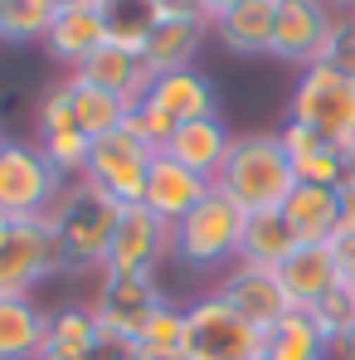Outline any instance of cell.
<instances>
[{
	"mask_svg": "<svg viewBox=\"0 0 355 360\" xmlns=\"http://www.w3.org/2000/svg\"><path fill=\"white\" fill-rule=\"evenodd\" d=\"M306 316H311V326L321 331V341H326L331 351H341V341L355 331V292L341 283V288H331L316 307H306Z\"/></svg>",
	"mask_w": 355,
	"mask_h": 360,
	"instance_id": "cell-26",
	"label": "cell"
},
{
	"mask_svg": "<svg viewBox=\"0 0 355 360\" xmlns=\"http://www.w3.org/2000/svg\"><path fill=\"white\" fill-rule=\"evenodd\" d=\"M200 39H205V20H161L146 39L141 63L151 68V78L176 73V68H195L190 59L200 54Z\"/></svg>",
	"mask_w": 355,
	"mask_h": 360,
	"instance_id": "cell-22",
	"label": "cell"
},
{
	"mask_svg": "<svg viewBox=\"0 0 355 360\" xmlns=\"http://www.w3.org/2000/svg\"><path fill=\"white\" fill-rule=\"evenodd\" d=\"M351 20H355V15H351Z\"/></svg>",
	"mask_w": 355,
	"mask_h": 360,
	"instance_id": "cell-50",
	"label": "cell"
},
{
	"mask_svg": "<svg viewBox=\"0 0 355 360\" xmlns=\"http://www.w3.org/2000/svg\"><path fill=\"white\" fill-rule=\"evenodd\" d=\"M54 273H68L54 210H44L34 219H15V234L0 248V297H30L34 283H44Z\"/></svg>",
	"mask_w": 355,
	"mask_h": 360,
	"instance_id": "cell-4",
	"label": "cell"
},
{
	"mask_svg": "<svg viewBox=\"0 0 355 360\" xmlns=\"http://www.w3.org/2000/svg\"><path fill=\"white\" fill-rule=\"evenodd\" d=\"M292 171H297V185H331V190H341V180H346V161H341L336 146H316L311 156L292 161Z\"/></svg>",
	"mask_w": 355,
	"mask_h": 360,
	"instance_id": "cell-31",
	"label": "cell"
},
{
	"mask_svg": "<svg viewBox=\"0 0 355 360\" xmlns=\"http://www.w3.org/2000/svg\"><path fill=\"white\" fill-rule=\"evenodd\" d=\"M136 356H141V351H136ZM141 360H190V356L180 351V356H141Z\"/></svg>",
	"mask_w": 355,
	"mask_h": 360,
	"instance_id": "cell-44",
	"label": "cell"
},
{
	"mask_svg": "<svg viewBox=\"0 0 355 360\" xmlns=\"http://www.w3.org/2000/svg\"><path fill=\"white\" fill-rule=\"evenodd\" d=\"M0 151H5V136H0Z\"/></svg>",
	"mask_w": 355,
	"mask_h": 360,
	"instance_id": "cell-48",
	"label": "cell"
},
{
	"mask_svg": "<svg viewBox=\"0 0 355 360\" xmlns=\"http://www.w3.org/2000/svg\"><path fill=\"white\" fill-rule=\"evenodd\" d=\"M278 141H283V151H288V161H302V156H311L316 146H331V141H321L311 127H302V122H283V131H278Z\"/></svg>",
	"mask_w": 355,
	"mask_h": 360,
	"instance_id": "cell-35",
	"label": "cell"
},
{
	"mask_svg": "<svg viewBox=\"0 0 355 360\" xmlns=\"http://www.w3.org/2000/svg\"><path fill=\"white\" fill-rule=\"evenodd\" d=\"M341 219L355 224V185H341Z\"/></svg>",
	"mask_w": 355,
	"mask_h": 360,
	"instance_id": "cell-38",
	"label": "cell"
},
{
	"mask_svg": "<svg viewBox=\"0 0 355 360\" xmlns=\"http://www.w3.org/2000/svg\"><path fill=\"white\" fill-rule=\"evenodd\" d=\"M44 44H49V54H54L59 63L78 68L88 54H98V49L108 44V20H103V5H98V0L63 5L59 15H54V25H49V34H44Z\"/></svg>",
	"mask_w": 355,
	"mask_h": 360,
	"instance_id": "cell-14",
	"label": "cell"
},
{
	"mask_svg": "<svg viewBox=\"0 0 355 360\" xmlns=\"http://www.w3.org/2000/svg\"><path fill=\"white\" fill-rule=\"evenodd\" d=\"M151 103H161L176 122H200V117H219V98H214V83L200 73V68H176V73H161L151 78Z\"/></svg>",
	"mask_w": 355,
	"mask_h": 360,
	"instance_id": "cell-17",
	"label": "cell"
},
{
	"mask_svg": "<svg viewBox=\"0 0 355 360\" xmlns=\"http://www.w3.org/2000/svg\"><path fill=\"white\" fill-rule=\"evenodd\" d=\"M341 161H346V180H341V185H355V146L341 151Z\"/></svg>",
	"mask_w": 355,
	"mask_h": 360,
	"instance_id": "cell-39",
	"label": "cell"
},
{
	"mask_svg": "<svg viewBox=\"0 0 355 360\" xmlns=\"http://www.w3.org/2000/svg\"><path fill=\"white\" fill-rule=\"evenodd\" d=\"M326 356H331V346L321 341V331L311 326V316L302 307L288 311L268 331V351H263V360H326Z\"/></svg>",
	"mask_w": 355,
	"mask_h": 360,
	"instance_id": "cell-25",
	"label": "cell"
},
{
	"mask_svg": "<svg viewBox=\"0 0 355 360\" xmlns=\"http://www.w3.org/2000/svg\"><path fill=\"white\" fill-rule=\"evenodd\" d=\"M136 351H141V356H180V351H185V311L171 307V302H161V307L151 311V321H146Z\"/></svg>",
	"mask_w": 355,
	"mask_h": 360,
	"instance_id": "cell-27",
	"label": "cell"
},
{
	"mask_svg": "<svg viewBox=\"0 0 355 360\" xmlns=\"http://www.w3.org/2000/svg\"><path fill=\"white\" fill-rule=\"evenodd\" d=\"M214 190H224L243 214H263V210H283L288 195L297 190V171L278 141V131H253L234 136L224 171L214 176Z\"/></svg>",
	"mask_w": 355,
	"mask_h": 360,
	"instance_id": "cell-1",
	"label": "cell"
},
{
	"mask_svg": "<svg viewBox=\"0 0 355 360\" xmlns=\"http://www.w3.org/2000/svg\"><path fill=\"white\" fill-rule=\"evenodd\" d=\"M49 346V316L30 297H0V360H39Z\"/></svg>",
	"mask_w": 355,
	"mask_h": 360,
	"instance_id": "cell-19",
	"label": "cell"
},
{
	"mask_svg": "<svg viewBox=\"0 0 355 360\" xmlns=\"http://www.w3.org/2000/svg\"><path fill=\"white\" fill-rule=\"evenodd\" d=\"M331 10L326 0H278V20H273V59L302 63L311 68L326 34H331Z\"/></svg>",
	"mask_w": 355,
	"mask_h": 360,
	"instance_id": "cell-11",
	"label": "cell"
},
{
	"mask_svg": "<svg viewBox=\"0 0 355 360\" xmlns=\"http://www.w3.org/2000/svg\"><path fill=\"white\" fill-rule=\"evenodd\" d=\"M176 127L180 122L161 108V103H151V98H141L131 112H127V122H122V131L127 136H136L141 146H151V151H166V141L176 136Z\"/></svg>",
	"mask_w": 355,
	"mask_h": 360,
	"instance_id": "cell-30",
	"label": "cell"
},
{
	"mask_svg": "<svg viewBox=\"0 0 355 360\" xmlns=\"http://www.w3.org/2000/svg\"><path fill=\"white\" fill-rule=\"evenodd\" d=\"M292 122L311 127L336 151L355 146V78L331 63H311L292 93Z\"/></svg>",
	"mask_w": 355,
	"mask_h": 360,
	"instance_id": "cell-5",
	"label": "cell"
},
{
	"mask_svg": "<svg viewBox=\"0 0 355 360\" xmlns=\"http://www.w3.org/2000/svg\"><path fill=\"white\" fill-rule=\"evenodd\" d=\"M214 190V180L209 176H195L190 166H180V161H171L166 151L151 161V171H146V190H141V205L161 219V224H171L176 229L180 219L205 200Z\"/></svg>",
	"mask_w": 355,
	"mask_h": 360,
	"instance_id": "cell-12",
	"label": "cell"
},
{
	"mask_svg": "<svg viewBox=\"0 0 355 360\" xmlns=\"http://www.w3.org/2000/svg\"><path fill=\"white\" fill-rule=\"evenodd\" d=\"M336 356H341V360H355V331L341 341V351H336Z\"/></svg>",
	"mask_w": 355,
	"mask_h": 360,
	"instance_id": "cell-41",
	"label": "cell"
},
{
	"mask_svg": "<svg viewBox=\"0 0 355 360\" xmlns=\"http://www.w3.org/2000/svg\"><path fill=\"white\" fill-rule=\"evenodd\" d=\"M49 356L63 360H98V321L93 307H59L49 316Z\"/></svg>",
	"mask_w": 355,
	"mask_h": 360,
	"instance_id": "cell-24",
	"label": "cell"
},
{
	"mask_svg": "<svg viewBox=\"0 0 355 360\" xmlns=\"http://www.w3.org/2000/svg\"><path fill=\"white\" fill-rule=\"evenodd\" d=\"M54 219H59L68 273H83V268H103L112 229H117V219H122V205L103 185H93V180L83 176V180H73V185H63V195L54 200Z\"/></svg>",
	"mask_w": 355,
	"mask_h": 360,
	"instance_id": "cell-2",
	"label": "cell"
},
{
	"mask_svg": "<svg viewBox=\"0 0 355 360\" xmlns=\"http://www.w3.org/2000/svg\"><path fill=\"white\" fill-rule=\"evenodd\" d=\"M39 360H63V356H49V351H44V356H39Z\"/></svg>",
	"mask_w": 355,
	"mask_h": 360,
	"instance_id": "cell-47",
	"label": "cell"
},
{
	"mask_svg": "<svg viewBox=\"0 0 355 360\" xmlns=\"http://www.w3.org/2000/svg\"><path fill=\"white\" fill-rule=\"evenodd\" d=\"M316 63H331V68H341L346 78H355V20H336V25H331V34H326Z\"/></svg>",
	"mask_w": 355,
	"mask_h": 360,
	"instance_id": "cell-32",
	"label": "cell"
},
{
	"mask_svg": "<svg viewBox=\"0 0 355 360\" xmlns=\"http://www.w3.org/2000/svg\"><path fill=\"white\" fill-rule=\"evenodd\" d=\"M273 20H278V0H243L224 20H214V30L224 49L253 59V54H273Z\"/></svg>",
	"mask_w": 355,
	"mask_h": 360,
	"instance_id": "cell-20",
	"label": "cell"
},
{
	"mask_svg": "<svg viewBox=\"0 0 355 360\" xmlns=\"http://www.w3.org/2000/svg\"><path fill=\"white\" fill-rule=\"evenodd\" d=\"M351 292H355V288H351Z\"/></svg>",
	"mask_w": 355,
	"mask_h": 360,
	"instance_id": "cell-49",
	"label": "cell"
},
{
	"mask_svg": "<svg viewBox=\"0 0 355 360\" xmlns=\"http://www.w3.org/2000/svg\"><path fill=\"white\" fill-rule=\"evenodd\" d=\"M73 78L88 83V88H103V93L122 98L127 108H136V103L151 93V68L136 59V54L117 49V44H103L98 54H88V59L73 68Z\"/></svg>",
	"mask_w": 355,
	"mask_h": 360,
	"instance_id": "cell-13",
	"label": "cell"
},
{
	"mask_svg": "<svg viewBox=\"0 0 355 360\" xmlns=\"http://www.w3.org/2000/svg\"><path fill=\"white\" fill-rule=\"evenodd\" d=\"M297 253V234L288 229L283 210H263V214H248L243 224V243H238V263L248 268H283Z\"/></svg>",
	"mask_w": 355,
	"mask_h": 360,
	"instance_id": "cell-21",
	"label": "cell"
},
{
	"mask_svg": "<svg viewBox=\"0 0 355 360\" xmlns=\"http://www.w3.org/2000/svg\"><path fill=\"white\" fill-rule=\"evenodd\" d=\"M326 248H331L336 278H341L346 288H355V224H346V219H341V229L326 239Z\"/></svg>",
	"mask_w": 355,
	"mask_h": 360,
	"instance_id": "cell-34",
	"label": "cell"
},
{
	"mask_svg": "<svg viewBox=\"0 0 355 360\" xmlns=\"http://www.w3.org/2000/svg\"><path fill=\"white\" fill-rule=\"evenodd\" d=\"M98 360H141V356H136V346H131V351H103Z\"/></svg>",
	"mask_w": 355,
	"mask_h": 360,
	"instance_id": "cell-40",
	"label": "cell"
},
{
	"mask_svg": "<svg viewBox=\"0 0 355 360\" xmlns=\"http://www.w3.org/2000/svg\"><path fill=\"white\" fill-rule=\"evenodd\" d=\"M49 131H78L73 127V103H68V78L49 88L44 108H39V136H49Z\"/></svg>",
	"mask_w": 355,
	"mask_h": 360,
	"instance_id": "cell-33",
	"label": "cell"
},
{
	"mask_svg": "<svg viewBox=\"0 0 355 360\" xmlns=\"http://www.w3.org/2000/svg\"><path fill=\"white\" fill-rule=\"evenodd\" d=\"M5 15H10V0H0V30H5Z\"/></svg>",
	"mask_w": 355,
	"mask_h": 360,
	"instance_id": "cell-45",
	"label": "cell"
},
{
	"mask_svg": "<svg viewBox=\"0 0 355 360\" xmlns=\"http://www.w3.org/2000/svg\"><path fill=\"white\" fill-rule=\"evenodd\" d=\"M214 297L224 302L238 321H248L253 331H263V336H268L288 311H297L292 297H288V288H283V278H278L273 268H248V263H238L234 273L214 288Z\"/></svg>",
	"mask_w": 355,
	"mask_h": 360,
	"instance_id": "cell-8",
	"label": "cell"
},
{
	"mask_svg": "<svg viewBox=\"0 0 355 360\" xmlns=\"http://www.w3.org/2000/svg\"><path fill=\"white\" fill-rule=\"evenodd\" d=\"M243 224H248V214L238 210L234 200L224 190H209L171 229V253H176L185 268H219V263L238 258Z\"/></svg>",
	"mask_w": 355,
	"mask_h": 360,
	"instance_id": "cell-3",
	"label": "cell"
},
{
	"mask_svg": "<svg viewBox=\"0 0 355 360\" xmlns=\"http://www.w3.org/2000/svg\"><path fill=\"white\" fill-rule=\"evenodd\" d=\"M10 234H15V219H5V214H0V248L10 243Z\"/></svg>",
	"mask_w": 355,
	"mask_h": 360,
	"instance_id": "cell-42",
	"label": "cell"
},
{
	"mask_svg": "<svg viewBox=\"0 0 355 360\" xmlns=\"http://www.w3.org/2000/svg\"><path fill=\"white\" fill-rule=\"evenodd\" d=\"M278 278H283V288H288L292 307H302V311H306V307H316L331 288H341V278H336V263H331V248H326V243H297V253L278 268Z\"/></svg>",
	"mask_w": 355,
	"mask_h": 360,
	"instance_id": "cell-18",
	"label": "cell"
},
{
	"mask_svg": "<svg viewBox=\"0 0 355 360\" xmlns=\"http://www.w3.org/2000/svg\"><path fill=\"white\" fill-rule=\"evenodd\" d=\"M39 151H44V161L59 171L63 180H83L88 176V156H93V141L83 136V131H49V136H39Z\"/></svg>",
	"mask_w": 355,
	"mask_h": 360,
	"instance_id": "cell-28",
	"label": "cell"
},
{
	"mask_svg": "<svg viewBox=\"0 0 355 360\" xmlns=\"http://www.w3.org/2000/svg\"><path fill=\"white\" fill-rule=\"evenodd\" d=\"M283 219L297 234V243H326L341 229V190L331 185H297L283 205Z\"/></svg>",
	"mask_w": 355,
	"mask_h": 360,
	"instance_id": "cell-16",
	"label": "cell"
},
{
	"mask_svg": "<svg viewBox=\"0 0 355 360\" xmlns=\"http://www.w3.org/2000/svg\"><path fill=\"white\" fill-rule=\"evenodd\" d=\"M336 10H346V15H355V0H331Z\"/></svg>",
	"mask_w": 355,
	"mask_h": 360,
	"instance_id": "cell-43",
	"label": "cell"
},
{
	"mask_svg": "<svg viewBox=\"0 0 355 360\" xmlns=\"http://www.w3.org/2000/svg\"><path fill=\"white\" fill-rule=\"evenodd\" d=\"M161 20H205V10H200V0H156V25Z\"/></svg>",
	"mask_w": 355,
	"mask_h": 360,
	"instance_id": "cell-36",
	"label": "cell"
},
{
	"mask_svg": "<svg viewBox=\"0 0 355 360\" xmlns=\"http://www.w3.org/2000/svg\"><path fill=\"white\" fill-rule=\"evenodd\" d=\"M234 5H243V0H200V10H205V20L214 25V20H224Z\"/></svg>",
	"mask_w": 355,
	"mask_h": 360,
	"instance_id": "cell-37",
	"label": "cell"
},
{
	"mask_svg": "<svg viewBox=\"0 0 355 360\" xmlns=\"http://www.w3.org/2000/svg\"><path fill=\"white\" fill-rule=\"evenodd\" d=\"M54 15H59V10H54L49 0H10V15H5L0 39H10V44H34V39L49 34Z\"/></svg>",
	"mask_w": 355,
	"mask_h": 360,
	"instance_id": "cell-29",
	"label": "cell"
},
{
	"mask_svg": "<svg viewBox=\"0 0 355 360\" xmlns=\"http://www.w3.org/2000/svg\"><path fill=\"white\" fill-rule=\"evenodd\" d=\"M229 146H234V136H229V127L219 117H200V122H180L176 136L166 141V156L180 161V166H190L195 176H219L224 171V161H229Z\"/></svg>",
	"mask_w": 355,
	"mask_h": 360,
	"instance_id": "cell-15",
	"label": "cell"
},
{
	"mask_svg": "<svg viewBox=\"0 0 355 360\" xmlns=\"http://www.w3.org/2000/svg\"><path fill=\"white\" fill-rule=\"evenodd\" d=\"M166 253H171V224H161L146 205H122L103 273H156Z\"/></svg>",
	"mask_w": 355,
	"mask_h": 360,
	"instance_id": "cell-10",
	"label": "cell"
},
{
	"mask_svg": "<svg viewBox=\"0 0 355 360\" xmlns=\"http://www.w3.org/2000/svg\"><path fill=\"white\" fill-rule=\"evenodd\" d=\"M161 151L141 146L136 136L112 131L103 141H93V156H88V180L103 185L117 205H141V190H146V171Z\"/></svg>",
	"mask_w": 355,
	"mask_h": 360,
	"instance_id": "cell-9",
	"label": "cell"
},
{
	"mask_svg": "<svg viewBox=\"0 0 355 360\" xmlns=\"http://www.w3.org/2000/svg\"><path fill=\"white\" fill-rule=\"evenodd\" d=\"M49 5H54V10H63V5H78V0H49Z\"/></svg>",
	"mask_w": 355,
	"mask_h": 360,
	"instance_id": "cell-46",
	"label": "cell"
},
{
	"mask_svg": "<svg viewBox=\"0 0 355 360\" xmlns=\"http://www.w3.org/2000/svg\"><path fill=\"white\" fill-rule=\"evenodd\" d=\"M263 351H268V336L253 331L248 321H238L214 292L185 311V356L190 360H263Z\"/></svg>",
	"mask_w": 355,
	"mask_h": 360,
	"instance_id": "cell-6",
	"label": "cell"
},
{
	"mask_svg": "<svg viewBox=\"0 0 355 360\" xmlns=\"http://www.w3.org/2000/svg\"><path fill=\"white\" fill-rule=\"evenodd\" d=\"M59 195L63 176L44 161L39 146L5 141V151H0V214L5 219H34V214L54 210Z\"/></svg>",
	"mask_w": 355,
	"mask_h": 360,
	"instance_id": "cell-7",
	"label": "cell"
},
{
	"mask_svg": "<svg viewBox=\"0 0 355 360\" xmlns=\"http://www.w3.org/2000/svg\"><path fill=\"white\" fill-rule=\"evenodd\" d=\"M68 103H73V127H78L88 141H103V136L122 131V122L131 112L122 98L103 93V88H88V83H78V78H68Z\"/></svg>",
	"mask_w": 355,
	"mask_h": 360,
	"instance_id": "cell-23",
	"label": "cell"
}]
</instances>
